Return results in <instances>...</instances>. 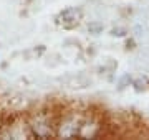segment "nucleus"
<instances>
[{"instance_id": "nucleus-1", "label": "nucleus", "mask_w": 149, "mask_h": 140, "mask_svg": "<svg viewBox=\"0 0 149 140\" xmlns=\"http://www.w3.org/2000/svg\"><path fill=\"white\" fill-rule=\"evenodd\" d=\"M81 18H83V12L80 7H70V8H65L58 15L56 23L63 25V28H73L80 23Z\"/></svg>"}, {"instance_id": "nucleus-2", "label": "nucleus", "mask_w": 149, "mask_h": 140, "mask_svg": "<svg viewBox=\"0 0 149 140\" xmlns=\"http://www.w3.org/2000/svg\"><path fill=\"white\" fill-rule=\"evenodd\" d=\"M32 130H33V134L37 135V137H40V139H48L50 135L53 134L50 117L45 115V114L37 115V117L33 119V122H32Z\"/></svg>"}, {"instance_id": "nucleus-4", "label": "nucleus", "mask_w": 149, "mask_h": 140, "mask_svg": "<svg viewBox=\"0 0 149 140\" xmlns=\"http://www.w3.org/2000/svg\"><path fill=\"white\" fill-rule=\"evenodd\" d=\"M111 35L113 36H124V35H126V30H124V28H114L111 32Z\"/></svg>"}, {"instance_id": "nucleus-3", "label": "nucleus", "mask_w": 149, "mask_h": 140, "mask_svg": "<svg viewBox=\"0 0 149 140\" xmlns=\"http://www.w3.org/2000/svg\"><path fill=\"white\" fill-rule=\"evenodd\" d=\"M88 32L93 33V35L101 33V32H103V23H100V22H91L90 25H88Z\"/></svg>"}]
</instances>
